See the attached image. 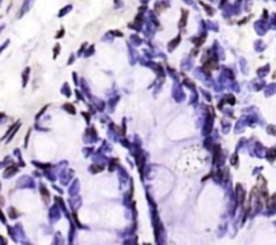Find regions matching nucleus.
Returning a JSON list of instances; mask_svg holds the SVG:
<instances>
[{"instance_id": "obj_1", "label": "nucleus", "mask_w": 276, "mask_h": 245, "mask_svg": "<svg viewBox=\"0 0 276 245\" xmlns=\"http://www.w3.org/2000/svg\"><path fill=\"white\" fill-rule=\"evenodd\" d=\"M267 203H268V206L272 207V209L276 206V194H273L271 198H267Z\"/></svg>"}, {"instance_id": "obj_2", "label": "nucleus", "mask_w": 276, "mask_h": 245, "mask_svg": "<svg viewBox=\"0 0 276 245\" xmlns=\"http://www.w3.org/2000/svg\"><path fill=\"white\" fill-rule=\"evenodd\" d=\"M268 155H269V159H271V158H272V159H273V158L276 156V149H269V152H268Z\"/></svg>"}]
</instances>
